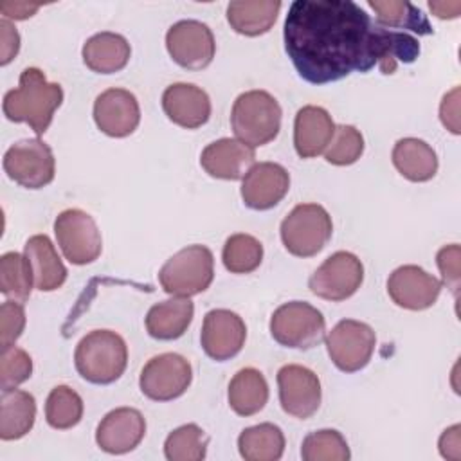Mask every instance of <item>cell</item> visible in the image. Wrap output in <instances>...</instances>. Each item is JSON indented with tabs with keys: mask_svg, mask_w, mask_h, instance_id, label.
Segmentation results:
<instances>
[{
	"mask_svg": "<svg viewBox=\"0 0 461 461\" xmlns=\"http://www.w3.org/2000/svg\"><path fill=\"white\" fill-rule=\"evenodd\" d=\"M285 49L297 74L313 85L339 81L351 72L380 68L393 74L398 63L420 56L418 40L378 25L351 0H295L283 27Z\"/></svg>",
	"mask_w": 461,
	"mask_h": 461,
	"instance_id": "obj_1",
	"label": "cell"
},
{
	"mask_svg": "<svg viewBox=\"0 0 461 461\" xmlns=\"http://www.w3.org/2000/svg\"><path fill=\"white\" fill-rule=\"evenodd\" d=\"M63 103V88L59 83H49L45 74L29 67L20 74L18 86L4 95V115L13 122H27L34 133L43 135Z\"/></svg>",
	"mask_w": 461,
	"mask_h": 461,
	"instance_id": "obj_2",
	"label": "cell"
},
{
	"mask_svg": "<svg viewBox=\"0 0 461 461\" xmlns=\"http://www.w3.org/2000/svg\"><path fill=\"white\" fill-rule=\"evenodd\" d=\"M74 364L86 382L97 385L112 384L121 378L126 369V342L112 330H94L77 342Z\"/></svg>",
	"mask_w": 461,
	"mask_h": 461,
	"instance_id": "obj_3",
	"label": "cell"
},
{
	"mask_svg": "<svg viewBox=\"0 0 461 461\" xmlns=\"http://www.w3.org/2000/svg\"><path fill=\"white\" fill-rule=\"evenodd\" d=\"M281 106L267 90H249L236 97L230 126L238 140L256 148L274 140L281 130Z\"/></svg>",
	"mask_w": 461,
	"mask_h": 461,
	"instance_id": "obj_4",
	"label": "cell"
},
{
	"mask_svg": "<svg viewBox=\"0 0 461 461\" xmlns=\"http://www.w3.org/2000/svg\"><path fill=\"white\" fill-rule=\"evenodd\" d=\"M214 277V258L205 245H189L173 254L158 270L166 294L191 297L209 288Z\"/></svg>",
	"mask_w": 461,
	"mask_h": 461,
	"instance_id": "obj_5",
	"label": "cell"
},
{
	"mask_svg": "<svg viewBox=\"0 0 461 461\" xmlns=\"http://www.w3.org/2000/svg\"><path fill=\"white\" fill-rule=\"evenodd\" d=\"M331 232V216L319 203H299L281 221L283 245L297 258H312L321 252Z\"/></svg>",
	"mask_w": 461,
	"mask_h": 461,
	"instance_id": "obj_6",
	"label": "cell"
},
{
	"mask_svg": "<svg viewBox=\"0 0 461 461\" xmlns=\"http://www.w3.org/2000/svg\"><path fill=\"white\" fill-rule=\"evenodd\" d=\"M324 333L322 313L304 301L285 303L270 317V335L285 348L312 349L324 340Z\"/></svg>",
	"mask_w": 461,
	"mask_h": 461,
	"instance_id": "obj_7",
	"label": "cell"
},
{
	"mask_svg": "<svg viewBox=\"0 0 461 461\" xmlns=\"http://www.w3.org/2000/svg\"><path fill=\"white\" fill-rule=\"evenodd\" d=\"M4 171L25 189H41L54 180V153L41 139L14 142L4 155Z\"/></svg>",
	"mask_w": 461,
	"mask_h": 461,
	"instance_id": "obj_8",
	"label": "cell"
},
{
	"mask_svg": "<svg viewBox=\"0 0 461 461\" xmlns=\"http://www.w3.org/2000/svg\"><path fill=\"white\" fill-rule=\"evenodd\" d=\"M54 232L63 256L72 265H88L101 256V232L88 212L81 209L61 211L54 220Z\"/></svg>",
	"mask_w": 461,
	"mask_h": 461,
	"instance_id": "obj_9",
	"label": "cell"
},
{
	"mask_svg": "<svg viewBox=\"0 0 461 461\" xmlns=\"http://www.w3.org/2000/svg\"><path fill=\"white\" fill-rule=\"evenodd\" d=\"M376 337L369 324L344 319L333 326L326 337V348L331 362L344 373L364 369L375 351Z\"/></svg>",
	"mask_w": 461,
	"mask_h": 461,
	"instance_id": "obj_10",
	"label": "cell"
},
{
	"mask_svg": "<svg viewBox=\"0 0 461 461\" xmlns=\"http://www.w3.org/2000/svg\"><path fill=\"white\" fill-rule=\"evenodd\" d=\"M364 281L362 261L346 250H339L326 258L321 267L310 276L308 286L312 294L326 301H346Z\"/></svg>",
	"mask_w": 461,
	"mask_h": 461,
	"instance_id": "obj_11",
	"label": "cell"
},
{
	"mask_svg": "<svg viewBox=\"0 0 461 461\" xmlns=\"http://www.w3.org/2000/svg\"><path fill=\"white\" fill-rule=\"evenodd\" d=\"M193 380L187 358L178 353H162L146 362L139 376L144 396L155 402H169L182 396Z\"/></svg>",
	"mask_w": 461,
	"mask_h": 461,
	"instance_id": "obj_12",
	"label": "cell"
},
{
	"mask_svg": "<svg viewBox=\"0 0 461 461\" xmlns=\"http://www.w3.org/2000/svg\"><path fill=\"white\" fill-rule=\"evenodd\" d=\"M166 47L175 63L187 70H202L211 65L216 41L207 23L198 20H180L167 29Z\"/></svg>",
	"mask_w": 461,
	"mask_h": 461,
	"instance_id": "obj_13",
	"label": "cell"
},
{
	"mask_svg": "<svg viewBox=\"0 0 461 461\" xmlns=\"http://www.w3.org/2000/svg\"><path fill=\"white\" fill-rule=\"evenodd\" d=\"M279 402L286 414L308 420L321 405L322 391L319 376L299 364H286L277 371Z\"/></svg>",
	"mask_w": 461,
	"mask_h": 461,
	"instance_id": "obj_14",
	"label": "cell"
},
{
	"mask_svg": "<svg viewBox=\"0 0 461 461\" xmlns=\"http://www.w3.org/2000/svg\"><path fill=\"white\" fill-rule=\"evenodd\" d=\"M247 339V326L243 319L225 308L211 310L203 317L200 342L205 355L216 362L236 357Z\"/></svg>",
	"mask_w": 461,
	"mask_h": 461,
	"instance_id": "obj_15",
	"label": "cell"
},
{
	"mask_svg": "<svg viewBox=\"0 0 461 461\" xmlns=\"http://www.w3.org/2000/svg\"><path fill=\"white\" fill-rule=\"evenodd\" d=\"M387 294L400 308L420 312L430 308L438 301L441 281L418 265H403L389 276Z\"/></svg>",
	"mask_w": 461,
	"mask_h": 461,
	"instance_id": "obj_16",
	"label": "cell"
},
{
	"mask_svg": "<svg viewBox=\"0 0 461 461\" xmlns=\"http://www.w3.org/2000/svg\"><path fill=\"white\" fill-rule=\"evenodd\" d=\"M94 121L108 137H128L140 122L137 97L124 88H108L95 97Z\"/></svg>",
	"mask_w": 461,
	"mask_h": 461,
	"instance_id": "obj_17",
	"label": "cell"
},
{
	"mask_svg": "<svg viewBox=\"0 0 461 461\" xmlns=\"http://www.w3.org/2000/svg\"><path fill=\"white\" fill-rule=\"evenodd\" d=\"M290 189L288 171L276 162H258L241 182V198L254 211H267L277 205Z\"/></svg>",
	"mask_w": 461,
	"mask_h": 461,
	"instance_id": "obj_18",
	"label": "cell"
},
{
	"mask_svg": "<svg viewBox=\"0 0 461 461\" xmlns=\"http://www.w3.org/2000/svg\"><path fill=\"white\" fill-rule=\"evenodd\" d=\"M146 434V420L133 407L110 411L97 425L95 443L108 454H126L139 447Z\"/></svg>",
	"mask_w": 461,
	"mask_h": 461,
	"instance_id": "obj_19",
	"label": "cell"
},
{
	"mask_svg": "<svg viewBox=\"0 0 461 461\" xmlns=\"http://www.w3.org/2000/svg\"><path fill=\"white\" fill-rule=\"evenodd\" d=\"M254 148L238 139H218L207 144L200 155V164L207 175L221 180H240L254 166Z\"/></svg>",
	"mask_w": 461,
	"mask_h": 461,
	"instance_id": "obj_20",
	"label": "cell"
},
{
	"mask_svg": "<svg viewBox=\"0 0 461 461\" xmlns=\"http://www.w3.org/2000/svg\"><path fill=\"white\" fill-rule=\"evenodd\" d=\"M162 110L171 122L194 130L209 121L211 99L193 83H173L162 94Z\"/></svg>",
	"mask_w": 461,
	"mask_h": 461,
	"instance_id": "obj_21",
	"label": "cell"
},
{
	"mask_svg": "<svg viewBox=\"0 0 461 461\" xmlns=\"http://www.w3.org/2000/svg\"><path fill=\"white\" fill-rule=\"evenodd\" d=\"M335 133V122L322 106L306 104L295 113L294 146L301 158L321 155Z\"/></svg>",
	"mask_w": 461,
	"mask_h": 461,
	"instance_id": "obj_22",
	"label": "cell"
},
{
	"mask_svg": "<svg viewBox=\"0 0 461 461\" xmlns=\"http://www.w3.org/2000/svg\"><path fill=\"white\" fill-rule=\"evenodd\" d=\"M23 254L31 263L34 274V286L40 292H54L63 286L67 279V268L49 236H31L25 241Z\"/></svg>",
	"mask_w": 461,
	"mask_h": 461,
	"instance_id": "obj_23",
	"label": "cell"
},
{
	"mask_svg": "<svg viewBox=\"0 0 461 461\" xmlns=\"http://www.w3.org/2000/svg\"><path fill=\"white\" fill-rule=\"evenodd\" d=\"M85 65L97 74H113L122 70L131 56L130 43L124 36L110 31L90 36L83 45Z\"/></svg>",
	"mask_w": 461,
	"mask_h": 461,
	"instance_id": "obj_24",
	"label": "cell"
},
{
	"mask_svg": "<svg viewBox=\"0 0 461 461\" xmlns=\"http://www.w3.org/2000/svg\"><path fill=\"white\" fill-rule=\"evenodd\" d=\"M194 315V304L189 297L166 299L149 308L146 330L153 339L175 340L185 333Z\"/></svg>",
	"mask_w": 461,
	"mask_h": 461,
	"instance_id": "obj_25",
	"label": "cell"
},
{
	"mask_svg": "<svg viewBox=\"0 0 461 461\" xmlns=\"http://www.w3.org/2000/svg\"><path fill=\"white\" fill-rule=\"evenodd\" d=\"M393 164L411 182H427L438 173V155L425 140L416 137L400 139L391 153Z\"/></svg>",
	"mask_w": 461,
	"mask_h": 461,
	"instance_id": "obj_26",
	"label": "cell"
},
{
	"mask_svg": "<svg viewBox=\"0 0 461 461\" xmlns=\"http://www.w3.org/2000/svg\"><path fill=\"white\" fill-rule=\"evenodd\" d=\"M34 396L22 389H5L0 396V438L4 441L23 438L34 425Z\"/></svg>",
	"mask_w": 461,
	"mask_h": 461,
	"instance_id": "obj_27",
	"label": "cell"
},
{
	"mask_svg": "<svg viewBox=\"0 0 461 461\" xmlns=\"http://www.w3.org/2000/svg\"><path fill=\"white\" fill-rule=\"evenodd\" d=\"M279 9V0H234L227 5V22L243 36H259L276 23Z\"/></svg>",
	"mask_w": 461,
	"mask_h": 461,
	"instance_id": "obj_28",
	"label": "cell"
},
{
	"mask_svg": "<svg viewBox=\"0 0 461 461\" xmlns=\"http://www.w3.org/2000/svg\"><path fill=\"white\" fill-rule=\"evenodd\" d=\"M229 405L240 416L259 412L268 402V384L261 371L254 367L240 369L229 384Z\"/></svg>",
	"mask_w": 461,
	"mask_h": 461,
	"instance_id": "obj_29",
	"label": "cell"
},
{
	"mask_svg": "<svg viewBox=\"0 0 461 461\" xmlns=\"http://www.w3.org/2000/svg\"><path fill=\"white\" fill-rule=\"evenodd\" d=\"M367 5L376 13L375 22L393 31H412L420 36L432 34L427 16L407 0H369Z\"/></svg>",
	"mask_w": 461,
	"mask_h": 461,
	"instance_id": "obj_30",
	"label": "cell"
},
{
	"mask_svg": "<svg viewBox=\"0 0 461 461\" xmlns=\"http://www.w3.org/2000/svg\"><path fill=\"white\" fill-rule=\"evenodd\" d=\"M238 448L247 461H277L285 452V434L274 423H259L241 430Z\"/></svg>",
	"mask_w": 461,
	"mask_h": 461,
	"instance_id": "obj_31",
	"label": "cell"
},
{
	"mask_svg": "<svg viewBox=\"0 0 461 461\" xmlns=\"http://www.w3.org/2000/svg\"><path fill=\"white\" fill-rule=\"evenodd\" d=\"M34 286V274L25 254L5 252L0 258V292L18 303H25L31 297Z\"/></svg>",
	"mask_w": 461,
	"mask_h": 461,
	"instance_id": "obj_32",
	"label": "cell"
},
{
	"mask_svg": "<svg viewBox=\"0 0 461 461\" xmlns=\"http://www.w3.org/2000/svg\"><path fill=\"white\" fill-rule=\"evenodd\" d=\"M83 400L68 385H56L45 402V420L52 429L67 430L83 418Z\"/></svg>",
	"mask_w": 461,
	"mask_h": 461,
	"instance_id": "obj_33",
	"label": "cell"
},
{
	"mask_svg": "<svg viewBox=\"0 0 461 461\" xmlns=\"http://www.w3.org/2000/svg\"><path fill=\"white\" fill-rule=\"evenodd\" d=\"M223 265L232 274H250L263 259V245L250 234H232L227 238L221 250Z\"/></svg>",
	"mask_w": 461,
	"mask_h": 461,
	"instance_id": "obj_34",
	"label": "cell"
},
{
	"mask_svg": "<svg viewBox=\"0 0 461 461\" xmlns=\"http://www.w3.org/2000/svg\"><path fill=\"white\" fill-rule=\"evenodd\" d=\"M209 438L194 423L175 429L164 443V454L169 461H202L207 452Z\"/></svg>",
	"mask_w": 461,
	"mask_h": 461,
	"instance_id": "obj_35",
	"label": "cell"
},
{
	"mask_svg": "<svg viewBox=\"0 0 461 461\" xmlns=\"http://www.w3.org/2000/svg\"><path fill=\"white\" fill-rule=\"evenodd\" d=\"M304 461H348L351 457L348 441L335 429L310 432L301 445Z\"/></svg>",
	"mask_w": 461,
	"mask_h": 461,
	"instance_id": "obj_36",
	"label": "cell"
},
{
	"mask_svg": "<svg viewBox=\"0 0 461 461\" xmlns=\"http://www.w3.org/2000/svg\"><path fill=\"white\" fill-rule=\"evenodd\" d=\"M364 153V137L351 124L335 126V133L324 149V158L333 166L355 164Z\"/></svg>",
	"mask_w": 461,
	"mask_h": 461,
	"instance_id": "obj_37",
	"label": "cell"
},
{
	"mask_svg": "<svg viewBox=\"0 0 461 461\" xmlns=\"http://www.w3.org/2000/svg\"><path fill=\"white\" fill-rule=\"evenodd\" d=\"M32 375V358L22 348L11 346L0 355V387L14 389Z\"/></svg>",
	"mask_w": 461,
	"mask_h": 461,
	"instance_id": "obj_38",
	"label": "cell"
},
{
	"mask_svg": "<svg viewBox=\"0 0 461 461\" xmlns=\"http://www.w3.org/2000/svg\"><path fill=\"white\" fill-rule=\"evenodd\" d=\"M25 328V310L18 301L7 299L0 306V348L2 351L14 346Z\"/></svg>",
	"mask_w": 461,
	"mask_h": 461,
	"instance_id": "obj_39",
	"label": "cell"
},
{
	"mask_svg": "<svg viewBox=\"0 0 461 461\" xmlns=\"http://www.w3.org/2000/svg\"><path fill=\"white\" fill-rule=\"evenodd\" d=\"M459 261H461V249H459L457 243L445 245L436 254V263H438V268L441 272L443 283L447 285V288L452 290L454 297H457L459 279H461Z\"/></svg>",
	"mask_w": 461,
	"mask_h": 461,
	"instance_id": "obj_40",
	"label": "cell"
},
{
	"mask_svg": "<svg viewBox=\"0 0 461 461\" xmlns=\"http://www.w3.org/2000/svg\"><path fill=\"white\" fill-rule=\"evenodd\" d=\"M439 119L448 131L459 135V86H454L443 95L439 104Z\"/></svg>",
	"mask_w": 461,
	"mask_h": 461,
	"instance_id": "obj_41",
	"label": "cell"
},
{
	"mask_svg": "<svg viewBox=\"0 0 461 461\" xmlns=\"http://www.w3.org/2000/svg\"><path fill=\"white\" fill-rule=\"evenodd\" d=\"M0 65H7L20 50V34L9 20H0Z\"/></svg>",
	"mask_w": 461,
	"mask_h": 461,
	"instance_id": "obj_42",
	"label": "cell"
},
{
	"mask_svg": "<svg viewBox=\"0 0 461 461\" xmlns=\"http://www.w3.org/2000/svg\"><path fill=\"white\" fill-rule=\"evenodd\" d=\"M438 447H439V454L445 459L459 461L461 459V425L456 423V425L445 429L443 434L439 436Z\"/></svg>",
	"mask_w": 461,
	"mask_h": 461,
	"instance_id": "obj_43",
	"label": "cell"
},
{
	"mask_svg": "<svg viewBox=\"0 0 461 461\" xmlns=\"http://www.w3.org/2000/svg\"><path fill=\"white\" fill-rule=\"evenodd\" d=\"M40 9V4H29V2H2L0 13L5 18L14 20H27Z\"/></svg>",
	"mask_w": 461,
	"mask_h": 461,
	"instance_id": "obj_44",
	"label": "cell"
},
{
	"mask_svg": "<svg viewBox=\"0 0 461 461\" xmlns=\"http://www.w3.org/2000/svg\"><path fill=\"white\" fill-rule=\"evenodd\" d=\"M430 11L438 18H457L461 13V2H429Z\"/></svg>",
	"mask_w": 461,
	"mask_h": 461,
	"instance_id": "obj_45",
	"label": "cell"
}]
</instances>
